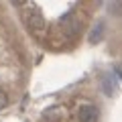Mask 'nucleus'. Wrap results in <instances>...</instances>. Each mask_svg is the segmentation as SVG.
Returning <instances> with one entry per match:
<instances>
[{"label": "nucleus", "mask_w": 122, "mask_h": 122, "mask_svg": "<svg viewBox=\"0 0 122 122\" xmlns=\"http://www.w3.org/2000/svg\"><path fill=\"white\" fill-rule=\"evenodd\" d=\"M26 6H29V10L25 12L26 26L33 29V30H43L45 29V18H43V14H41V10L37 8L35 4H26Z\"/></svg>", "instance_id": "obj_1"}, {"label": "nucleus", "mask_w": 122, "mask_h": 122, "mask_svg": "<svg viewBox=\"0 0 122 122\" xmlns=\"http://www.w3.org/2000/svg\"><path fill=\"white\" fill-rule=\"evenodd\" d=\"M61 26H63V33L67 37H73L79 29V20L73 16V14H65V16L61 18Z\"/></svg>", "instance_id": "obj_2"}, {"label": "nucleus", "mask_w": 122, "mask_h": 122, "mask_svg": "<svg viewBox=\"0 0 122 122\" xmlns=\"http://www.w3.org/2000/svg\"><path fill=\"white\" fill-rule=\"evenodd\" d=\"M79 122H98V108L96 106H81L77 112Z\"/></svg>", "instance_id": "obj_3"}, {"label": "nucleus", "mask_w": 122, "mask_h": 122, "mask_svg": "<svg viewBox=\"0 0 122 122\" xmlns=\"http://www.w3.org/2000/svg\"><path fill=\"white\" fill-rule=\"evenodd\" d=\"M118 81H120V79H118L116 75H114V77H112V75H104V79H102V90H104L106 96H112V94H114Z\"/></svg>", "instance_id": "obj_4"}, {"label": "nucleus", "mask_w": 122, "mask_h": 122, "mask_svg": "<svg viewBox=\"0 0 122 122\" xmlns=\"http://www.w3.org/2000/svg\"><path fill=\"white\" fill-rule=\"evenodd\" d=\"M102 35H104V22H98V25L92 29V33H90V37H87V41H90V43H98V41L102 39Z\"/></svg>", "instance_id": "obj_5"}, {"label": "nucleus", "mask_w": 122, "mask_h": 122, "mask_svg": "<svg viewBox=\"0 0 122 122\" xmlns=\"http://www.w3.org/2000/svg\"><path fill=\"white\" fill-rule=\"evenodd\" d=\"M6 104H8V96H6V94H4V92H2V90H0V110H2V108H4V106Z\"/></svg>", "instance_id": "obj_6"}]
</instances>
